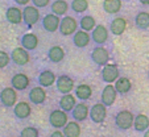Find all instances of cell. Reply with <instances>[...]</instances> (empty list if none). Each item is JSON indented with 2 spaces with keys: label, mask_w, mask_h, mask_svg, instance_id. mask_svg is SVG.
<instances>
[{
  "label": "cell",
  "mask_w": 149,
  "mask_h": 137,
  "mask_svg": "<svg viewBox=\"0 0 149 137\" xmlns=\"http://www.w3.org/2000/svg\"><path fill=\"white\" fill-rule=\"evenodd\" d=\"M119 78V69L116 65L113 63H107L103 66V70H102V79H103L106 83H113L116 82Z\"/></svg>",
  "instance_id": "6"
},
{
  "label": "cell",
  "mask_w": 149,
  "mask_h": 137,
  "mask_svg": "<svg viewBox=\"0 0 149 137\" xmlns=\"http://www.w3.org/2000/svg\"><path fill=\"white\" fill-rule=\"evenodd\" d=\"M116 94H118V91H116L115 86H112L110 83L108 86L104 87V90L102 91V103L106 107L112 106L116 100Z\"/></svg>",
  "instance_id": "12"
},
{
  "label": "cell",
  "mask_w": 149,
  "mask_h": 137,
  "mask_svg": "<svg viewBox=\"0 0 149 137\" xmlns=\"http://www.w3.org/2000/svg\"><path fill=\"white\" fill-rule=\"evenodd\" d=\"M16 100H17V94L13 87H6L0 92V103L3 104L4 107H7V108L15 107Z\"/></svg>",
  "instance_id": "5"
},
{
  "label": "cell",
  "mask_w": 149,
  "mask_h": 137,
  "mask_svg": "<svg viewBox=\"0 0 149 137\" xmlns=\"http://www.w3.org/2000/svg\"><path fill=\"white\" fill-rule=\"evenodd\" d=\"M57 81L56 75H54L53 71L50 70H44L41 74L38 75V83L42 87H50L53 86V83Z\"/></svg>",
  "instance_id": "23"
},
{
  "label": "cell",
  "mask_w": 149,
  "mask_h": 137,
  "mask_svg": "<svg viewBox=\"0 0 149 137\" xmlns=\"http://www.w3.org/2000/svg\"><path fill=\"white\" fill-rule=\"evenodd\" d=\"M127 29V20L123 19V17H116L111 21V25H110V31L112 32L115 36H120L125 32Z\"/></svg>",
  "instance_id": "20"
},
{
  "label": "cell",
  "mask_w": 149,
  "mask_h": 137,
  "mask_svg": "<svg viewBox=\"0 0 149 137\" xmlns=\"http://www.w3.org/2000/svg\"><path fill=\"white\" fill-rule=\"evenodd\" d=\"M148 78H149V71H148Z\"/></svg>",
  "instance_id": "41"
},
{
  "label": "cell",
  "mask_w": 149,
  "mask_h": 137,
  "mask_svg": "<svg viewBox=\"0 0 149 137\" xmlns=\"http://www.w3.org/2000/svg\"><path fill=\"white\" fill-rule=\"evenodd\" d=\"M75 98H74L71 94H63L61 99H59V107L61 109H63L65 112H70L74 109V107L77 106Z\"/></svg>",
  "instance_id": "22"
},
{
  "label": "cell",
  "mask_w": 149,
  "mask_h": 137,
  "mask_svg": "<svg viewBox=\"0 0 149 137\" xmlns=\"http://www.w3.org/2000/svg\"><path fill=\"white\" fill-rule=\"evenodd\" d=\"M81 28L83 29V31H86V32H90V31H93L94 28H95V19H94L93 16H83L81 19Z\"/></svg>",
  "instance_id": "32"
},
{
  "label": "cell",
  "mask_w": 149,
  "mask_h": 137,
  "mask_svg": "<svg viewBox=\"0 0 149 137\" xmlns=\"http://www.w3.org/2000/svg\"><path fill=\"white\" fill-rule=\"evenodd\" d=\"M49 123H50L52 127L59 129L63 128V127L68 124V115L63 109H54V111L50 112L49 115Z\"/></svg>",
  "instance_id": "2"
},
{
  "label": "cell",
  "mask_w": 149,
  "mask_h": 137,
  "mask_svg": "<svg viewBox=\"0 0 149 137\" xmlns=\"http://www.w3.org/2000/svg\"><path fill=\"white\" fill-rule=\"evenodd\" d=\"M90 34L87 33L86 31H77L75 33H74V37H73V44L75 45L77 48L82 49V48H86L88 44H90Z\"/></svg>",
  "instance_id": "14"
},
{
  "label": "cell",
  "mask_w": 149,
  "mask_h": 137,
  "mask_svg": "<svg viewBox=\"0 0 149 137\" xmlns=\"http://www.w3.org/2000/svg\"><path fill=\"white\" fill-rule=\"evenodd\" d=\"M31 0H15V3L19 4V6H26Z\"/></svg>",
  "instance_id": "38"
},
{
  "label": "cell",
  "mask_w": 149,
  "mask_h": 137,
  "mask_svg": "<svg viewBox=\"0 0 149 137\" xmlns=\"http://www.w3.org/2000/svg\"><path fill=\"white\" fill-rule=\"evenodd\" d=\"M106 116H107V109H106V106H104L103 103H96L91 107L90 118L94 123L102 124L106 120Z\"/></svg>",
  "instance_id": "7"
},
{
  "label": "cell",
  "mask_w": 149,
  "mask_h": 137,
  "mask_svg": "<svg viewBox=\"0 0 149 137\" xmlns=\"http://www.w3.org/2000/svg\"><path fill=\"white\" fill-rule=\"evenodd\" d=\"M91 38H93V41L95 42V44L103 45L108 38V29L104 25H96L95 28L93 29Z\"/></svg>",
  "instance_id": "13"
},
{
  "label": "cell",
  "mask_w": 149,
  "mask_h": 137,
  "mask_svg": "<svg viewBox=\"0 0 149 137\" xmlns=\"http://www.w3.org/2000/svg\"><path fill=\"white\" fill-rule=\"evenodd\" d=\"M46 99V92L44 87H33L29 91V100L33 104H42Z\"/></svg>",
  "instance_id": "17"
},
{
  "label": "cell",
  "mask_w": 149,
  "mask_h": 137,
  "mask_svg": "<svg viewBox=\"0 0 149 137\" xmlns=\"http://www.w3.org/2000/svg\"><path fill=\"white\" fill-rule=\"evenodd\" d=\"M50 8L54 15H57V16H63L69 9V4L66 3L65 0H56V1H53Z\"/></svg>",
  "instance_id": "29"
},
{
  "label": "cell",
  "mask_w": 149,
  "mask_h": 137,
  "mask_svg": "<svg viewBox=\"0 0 149 137\" xmlns=\"http://www.w3.org/2000/svg\"><path fill=\"white\" fill-rule=\"evenodd\" d=\"M9 61H11V57H9L8 53L0 50V69H4V67L8 66Z\"/></svg>",
  "instance_id": "35"
},
{
  "label": "cell",
  "mask_w": 149,
  "mask_h": 137,
  "mask_svg": "<svg viewBox=\"0 0 149 137\" xmlns=\"http://www.w3.org/2000/svg\"><path fill=\"white\" fill-rule=\"evenodd\" d=\"M144 137H149V128L145 131V133H144Z\"/></svg>",
  "instance_id": "40"
},
{
  "label": "cell",
  "mask_w": 149,
  "mask_h": 137,
  "mask_svg": "<svg viewBox=\"0 0 149 137\" xmlns=\"http://www.w3.org/2000/svg\"><path fill=\"white\" fill-rule=\"evenodd\" d=\"M59 24H61V19H59V16L54 15L53 12L46 15V16L42 19V26H44V29H45L46 32H50V33L58 31Z\"/></svg>",
  "instance_id": "9"
},
{
  "label": "cell",
  "mask_w": 149,
  "mask_h": 137,
  "mask_svg": "<svg viewBox=\"0 0 149 137\" xmlns=\"http://www.w3.org/2000/svg\"><path fill=\"white\" fill-rule=\"evenodd\" d=\"M57 90L61 94H70L74 88V81L69 75H61L57 78Z\"/></svg>",
  "instance_id": "11"
},
{
  "label": "cell",
  "mask_w": 149,
  "mask_h": 137,
  "mask_svg": "<svg viewBox=\"0 0 149 137\" xmlns=\"http://www.w3.org/2000/svg\"><path fill=\"white\" fill-rule=\"evenodd\" d=\"M133 127L137 132H145L146 129L149 128V119L146 115H137L135 118V121H133Z\"/></svg>",
  "instance_id": "27"
},
{
  "label": "cell",
  "mask_w": 149,
  "mask_h": 137,
  "mask_svg": "<svg viewBox=\"0 0 149 137\" xmlns=\"http://www.w3.org/2000/svg\"><path fill=\"white\" fill-rule=\"evenodd\" d=\"M127 1H131V0H127Z\"/></svg>",
  "instance_id": "42"
},
{
  "label": "cell",
  "mask_w": 149,
  "mask_h": 137,
  "mask_svg": "<svg viewBox=\"0 0 149 137\" xmlns=\"http://www.w3.org/2000/svg\"><path fill=\"white\" fill-rule=\"evenodd\" d=\"M63 133H65L66 137H79V134H81V127L75 121H71V123L68 121V124L63 127Z\"/></svg>",
  "instance_id": "28"
},
{
  "label": "cell",
  "mask_w": 149,
  "mask_h": 137,
  "mask_svg": "<svg viewBox=\"0 0 149 137\" xmlns=\"http://www.w3.org/2000/svg\"><path fill=\"white\" fill-rule=\"evenodd\" d=\"M135 24L139 29H148L149 28V13L148 12H139L135 17Z\"/></svg>",
  "instance_id": "31"
},
{
  "label": "cell",
  "mask_w": 149,
  "mask_h": 137,
  "mask_svg": "<svg viewBox=\"0 0 149 137\" xmlns=\"http://www.w3.org/2000/svg\"><path fill=\"white\" fill-rule=\"evenodd\" d=\"M13 112L17 119H21V120H23V119H26L31 116L32 109H31V106H29L26 102H20V103L15 104Z\"/></svg>",
  "instance_id": "15"
},
{
  "label": "cell",
  "mask_w": 149,
  "mask_h": 137,
  "mask_svg": "<svg viewBox=\"0 0 149 137\" xmlns=\"http://www.w3.org/2000/svg\"><path fill=\"white\" fill-rule=\"evenodd\" d=\"M38 45V38L33 33H26L21 37V46L26 50H34Z\"/></svg>",
  "instance_id": "21"
},
{
  "label": "cell",
  "mask_w": 149,
  "mask_h": 137,
  "mask_svg": "<svg viewBox=\"0 0 149 137\" xmlns=\"http://www.w3.org/2000/svg\"><path fill=\"white\" fill-rule=\"evenodd\" d=\"M11 83H12V87L17 91H21V90H25L26 87L29 86V78L25 75V74H15L11 79Z\"/></svg>",
  "instance_id": "16"
},
{
  "label": "cell",
  "mask_w": 149,
  "mask_h": 137,
  "mask_svg": "<svg viewBox=\"0 0 149 137\" xmlns=\"http://www.w3.org/2000/svg\"><path fill=\"white\" fill-rule=\"evenodd\" d=\"M48 58L54 63H58L65 58V50L61 46H52L48 51Z\"/></svg>",
  "instance_id": "24"
},
{
  "label": "cell",
  "mask_w": 149,
  "mask_h": 137,
  "mask_svg": "<svg viewBox=\"0 0 149 137\" xmlns=\"http://www.w3.org/2000/svg\"><path fill=\"white\" fill-rule=\"evenodd\" d=\"M11 59H12V62H13L15 65H17V66H24V65H26L29 62L31 57H29V53H28L26 49L16 48V49L12 50Z\"/></svg>",
  "instance_id": "8"
},
{
  "label": "cell",
  "mask_w": 149,
  "mask_h": 137,
  "mask_svg": "<svg viewBox=\"0 0 149 137\" xmlns=\"http://www.w3.org/2000/svg\"><path fill=\"white\" fill-rule=\"evenodd\" d=\"M20 136L21 137H38V131L36 128H33V127H26V128H24L21 131Z\"/></svg>",
  "instance_id": "34"
},
{
  "label": "cell",
  "mask_w": 149,
  "mask_h": 137,
  "mask_svg": "<svg viewBox=\"0 0 149 137\" xmlns=\"http://www.w3.org/2000/svg\"><path fill=\"white\" fill-rule=\"evenodd\" d=\"M103 9L110 15L118 13L121 9V0H104Z\"/></svg>",
  "instance_id": "26"
},
{
  "label": "cell",
  "mask_w": 149,
  "mask_h": 137,
  "mask_svg": "<svg viewBox=\"0 0 149 137\" xmlns=\"http://www.w3.org/2000/svg\"><path fill=\"white\" fill-rule=\"evenodd\" d=\"M40 20V11L37 9L36 6H26L23 9V21L25 22V25L33 26L37 24Z\"/></svg>",
  "instance_id": "4"
},
{
  "label": "cell",
  "mask_w": 149,
  "mask_h": 137,
  "mask_svg": "<svg viewBox=\"0 0 149 137\" xmlns=\"http://www.w3.org/2000/svg\"><path fill=\"white\" fill-rule=\"evenodd\" d=\"M115 88L119 94H127L132 88V83L128 78H118V81L115 83Z\"/></svg>",
  "instance_id": "30"
},
{
  "label": "cell",
  "mask_w": 149,
  "mask_h": 137,
  "mask_svg": "<svg viewBox=\"0 0 149 137\" xmlns=\"http://www.w3.org/2000/svg\"><path fill=\"white\" fill-rule=\"evenodd\" d=\"M91 59H93L98 66H104V65H107L108 61H110V54L106 50V48L98 46V48H95L91 51Z\"/></svg>",
  "instance_id": "10"
},
{
  "label": "cell",
  "mask_w": 149,
  "mask_h": 137,
  "mask_svg": "<svg viewBox=\"0 0 149 137\" xmlns=\"http://www.w3.org/2000/svg\"><path fill=\"white\" fill-rule=\"evenodd\" d=\"M133 121H135V118H133L132 112H130V111H120L115 118L116 127L119 129H121V131L130 129L133 125Z\"/></svg>",
  "instance_id": "1"
},
{
  "label": "cell",
  "mask_w": 149,
  "mask_h": 137,
  "mask_svg": "<svg viewBox=\"0 0 149 137\" xmlns=\"http://www.w3.org/2000/svg\"><path fill=\"white\" fill-rule=\"evenodd\" d=\"M91 95H93V90H91V87L88 86V84H79V86H77L75 88V96L78 99H81V100H87V99L91 98Z\"/></svg>",
  "instance_id": "25"
},
{
  "label": "cell",
  "mask_w": 149,
  "mask_h": 137,
  "mask_svg": "<svg viewBox=\"0 0 149 137\" xmlns=\"http://www.w3.org/2000/svg\"><path fill=\"white\" fill-rule=\"evenodd\" d=\"M90 115V109L84 103H79L73 109V118L75 121H84Z\"/></svg>",
  "instance_id": "18"
},
{
  "label": "cell",
  "mask_w": 149,
  "mask_h": 137,
  "mask_svg": "<svg viewBox=\"0 0 149 137\" xmlns=\"http://www.w3.org/2000/svg\"><path fill=\"white\" fill-rule=\"evenodd\" d=\"M50 137H66V136H65V133L61 131H54L53 133L50 134Z\"/></svg>",
  "instance_id": "37"
},
{
  "label": "cell",
  "mask_w": 149,
  "mask_h": 137,
  "mask_svg": "<svg viewBox=\"0 0 149 137\" xmlns=\"http://www.w3.org/2000/svg\"><path fill=\"white\" fill-rule=\"evenodd\" d=\"M141 4H144V6H148L149 4V0H139Z\"/></svg>",
  "instance_id": "39"
},
{
  "label": "cell",
  "mask_w": 149,
  "mask_h": 137,
  "mask_svg": "<svg viewBox=\"0 0 149 137\" xmlns=\"http://www.w3.org/2000/svg\"><path fill=\"white\" fill-rule=\"evenodd\" d=\"M88 8V1L87 0H73L71 3V9L77 13H82Z\"/></svg>",
  "instance_id": "33"
},
{
  "label": "cell",
  "mask_w": 149,
  "mask_h": 137,
  "mask_svg": "<svg viewBox=\"0 0 149 137\" xmlns=\"http://www.w3.org/2000/svg\"><path fill=\"white\" fill-rule=\"evenodd\" d=\"M6 17L8 20V22L17 25V24H20V22L23 21V12H21L20 8H17V7H9L6 12Z\"/></svg>",
  "instance_id": "19"
},
{
  "label": "cell",
  "mask_w": 149,
  "mask_h": 137,
  "mask_svg": "<svg viewBox=\"0 0 149 137\" xmlns=\"http://www.w3.org/2000/svg\"><path fill=\"white\" fill-rule=\"evenodd\" d=\"M78 28V24H77V20L71 16H66L61 20V24H59V29L62 36H71L77 32Z\"/></svg>",
  "instance_id": "3"
},
{
  "label": "cell",
  "mask_w": 149,
  "mask_h": 137,
  "mask_svg": "<svg viewBox=\"0 0 149 137\" xmlns=\"http://www.w3.org/2000/svg\"><path fill=\"white\" fill-rule=\"evenodd\" d=\"M32 3H33V6H36L37 8H44V7H46L50 3V0H32Z\"/></svg>",
  "instance_id": "36"
}]
</instances>
